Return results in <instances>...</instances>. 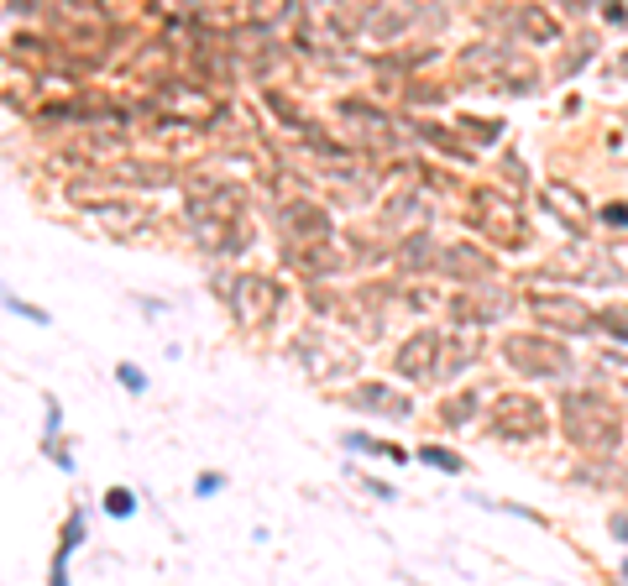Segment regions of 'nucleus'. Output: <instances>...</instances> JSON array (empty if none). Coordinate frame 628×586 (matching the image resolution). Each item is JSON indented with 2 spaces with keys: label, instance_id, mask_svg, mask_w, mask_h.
<instances>
[{
  "label": "nucleus",
  "instance_id": "obj_1",
  "mask_svg": "<svg viewBox=\"0 0 628 586\" xmlns=\"http://www.w3.org/2000/svg\"><path fill=\"white\" fill-rule=\"evenodd\" d=\"M105 508H110L116 519H126V513H131V492H126V487H116V492L105 498Z\"/></svg>",
  "mask_w": 628,
  "mask_h": 586
},
{
  "label": "nucleus",
  "instance_id": "obj_2",
  "mask_svg": "<svg viewBox=\"0 0 628 586\" xmlns=\"http://www.w3.org/2000/svg\"><path fill=\"white\" fill-rule=\"evenodd\" d=\"M121 382H126V388H131V393H142V388H147V382H142V372H137L131 361H121Z\"/></svg>",
  "mask_w": 628,
  "mask_h": 586
}]
</instances>
